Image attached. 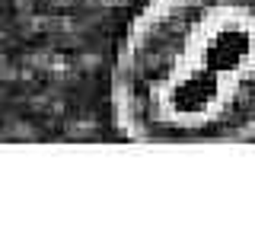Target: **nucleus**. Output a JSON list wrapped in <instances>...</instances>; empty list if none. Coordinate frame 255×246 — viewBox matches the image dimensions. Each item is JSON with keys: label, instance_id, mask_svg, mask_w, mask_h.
Segmentation results:
<instances>
[{"label": "nucleus", "instance_id": "1", "mask_svg": "<svg viewBox=\"0 0 255 246\" xmlns=\"http://www.w3.org/2000/svg\"><path fill=\"white\" fill-rule=\"evenodd\" d=\"M109 102L137 144L255 141V0H147L118 38Z\"/></svg>", "mask_w": 255, "mask_h": 246}]
</instances>
